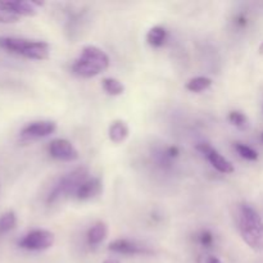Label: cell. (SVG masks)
I'll list each match as a JSON object with an SVG mask.
<instances>
[{"label":"cell","mask_w":263,"mask_h":263,"mask_svg":"<svg viewBox=\"0 0 263 263\" xmlns=\"http://www.w3.org/2000/svg\"><path fill=\"white\" fill-rule=\"evenodd\" d=\"M238 228L241 239L249 248L256 252L263 251V220L252 205L239 207Z\"/></svg>","instance_id":"6da1fadb"},{"label":"cell","mask_w":263,"mask_h":263,"mask_svg":"<svg viewBox=\"0 0 263 263\" xmlns=\"http://www.w3.org/2000/svg\"><path fill=\"white\" fill-rule=\"evenodd\" d=\"M109 67V57L95 45L82 48L79 58L72 64V72L82 79L95 77Z\"/></svg>","instance_id":"7a4b0ae2"},{"label":"cell","mask_w":263,"mask_h":263,"mask_svg":"<svg viewBox=\"0 0 263 263\" xmlns=\"http://www.w3.org/2000/svg\"><path fill=\"white\" fill-rule=\"evenodd\" d=\"M0 49L32 61H46L50 55V45L45 41L0 36Z\"/></svg>","instance_id":"3957f363"},{"label":"cell","mask_w":263,"mask_h":263,"mask_svg":"<svg viewBox=\"0 0 263 263\" xmlns=\"http://www.w3.org/2000/svg\"><path fill=\"white\" fill-rule=\"evenodd\" d=\"M87 175H89V172H87L86 167H79L74 171L69 172L68 175L62 177L49 194L48 199H46L48 204H53L64 195L76 194L82 182L87 180Z\"/></svg>","instance_id":"277c9868"},{"label":"cell","mask_w":263,"mask_h":263,"mask_svg":"<svg viewBox=\"0 0 263 263\" xmlns=\"http://www.w3.org/2000/svg\"><path fill=\"white\" fill-rule=\"evenodd\" d=\"M54 243H55V236L51 231L37 229V230H32L26 234L20 240L18 246L26 251L41 252L51 248Z\"/></svg>","instance_id":"5b68a950"},{"label":"cell","mask_w":263,"mask_h":263,"mask_svg":"<svg viewBox=\"0 0 263 263\" xmlns=\"http://www.w3.org/2000/svg\"><path fill=\"white\" fill-rule=\"evenodd\" d=\"M49 154L57 161L74 162L79 159V151L67 139H54L49 145Z\"/></svg>","instance_id":"8992f818"},{"label":"cell","mask_w":263,"mask_h":263,"mask_svg":"<svg viewBox=\"0 0 263 263\" xmlns=\"http://www.w3.org/2000/svg\"><path fill=\"white\" fill-rule=\"evenodd\" d=\"M197 149L200 152V153L204 154L205 158L210 161V163L212 164L213 168L217 170V171L221 172V174H225V175L233 174L234 170H235L230 161H228L222 154L218 153V152L216 151V149H213L208 143L198 144Z\"/></svg>","instance_id":"52a82bcc"},{"label":"cell","mask_w":263,"mask_h":263,"mask_svg":"<svg viewBox=\"0 0 263 263\" xmlns=\"http://www.w3.org/2000/svg\"><path fill=\"white\" fill-rule=\"evenodd\" d=\"M57 130V123L53 121H36L26 125L21 130V136L26 140L46 138Z\"/></svg>","instance_id":"ba28073f"},{"label":"cell","mask_w":263,"mask_h":263,"mask_svg":"<svg viewBox=\"0 0 263 263\" xmlns=\"http://www.w3.org/2000/svg\"><path fill=\"white\" fill-rule=\"evenodd\" d=\"M108 251L118 254H126V256H135V254H148L152 253L148 247L136 243L128 239H117L108 246Z\"/></svg>","instance_id":"9c48e42d"},{"label":"cell","mask_w":263,"mask_h":263,"mask_svg":"<svg viewBox=\"0 0 263 263\" xmlns=\"http://www.w3.org/2000/svg\"><path fill=\"white\" fill-rule=\"evenodd\" d=\"M102 181L98 177H92V179H87L86 181H84L81 184V186L79 187V190L76 192V198L79 200H90L92 198H95L97 195L100 194L102 192Z\"/></svg>","instance_id":"30bf717a"},{"label":"cell","mask_w":263,"mask_h":263,"mask_svg":"<svg viewBox=\"0 0 263 263\" xmlns=\"http://www.w3.org/2000/svg\"><path fill=\"white\" fill-rule=\"evenodd\" d=\"M8 3L20 17H33L37 14L39 8L44 5V3L32 0H8Z\"/></svg>","instance_id":"8fae6325"},{"label":"cell","mask_w":263,"mask_h":263,"mask_svg":"<svg viewBox=\"0 0 263 263\" xmlns=\"http://www.w3.org/2000/svg\"><path fill=\"white\" fill-rule=\"evenodd\" d=\"M128 126L126 125L125 121L122 120H116L110 123L109 128H108V136L109 140L115 144H121L128 138Z\"/></svg>","instance_id":"7c38bea8"},{"label":"cell","mask_w":263,"mask_h":263,"mask_svg":"<svg viewBox=\"0 0 263 263\" xmlns=\"http://www.w3.org/2000/svg\"><path fill=\"white\" fill-rule=\"evenodd\" d=\"M108 235V226L103 221H98L87 231V243L92 247L99 246L102 241L105 240Z\"/></svg>","instance_id":"4fadbf2b"},{"label":"cell","mask_w":263,"mask_h":263,"mask_svg":"<svg viewBox=\"0 0 263 263\" xmlns=\"http://www.w3.org/2000/svg\"><path fill=\"white\" fill-rule=\"evenodd\" d=\"M167 39L166 28L162 26H154L146 33V43L153 48H161Z\"/></svg>","instance_id":"5bb4252c"},{"label":"cell","mask_w":263,"mask_h":263,"mask_svg":"<svg viewBox=\"0 0 263 263\" xmlns=\"http://www.w3.org/2000/svg\"><path fill=\"white\" fill-rule=\"evenodd\" d=\"M102 86L103 90L108 95H112V97H118V95L123 94V91H125V85L120 80L115 79V77H105V79H103Z\"/></svg>","instance_id":"9a60e30c"},{"label":"cell","mask_w":263,"mask_h":263,"mask_svg":"<svg viewBox=\"0 0 263 263\" xmlns=\"http://www.w3.org/2000/svg\"><path fill=\"white\" fill-rule=\"evenodd\" d=\"M211 86H212V80L210 77L198 76L190 79L186 82V86L185 87H186V90H189L192 92H202L210 89Z\"/></svg>","instance_id":"2e32d148"},{"label":"cell","mask_w":263,"mask_h":263,"mask_svg":"<svg viewBox=\"0 0 263 263\" xmlns=\"http://www.w3.org/2000/svg\"><path fill=\"white\" fill-rule=\"evenodd\" d=\"M20 20L21 17L12 9V8H10L8 0L7 2L0 0V23L9 25V23L20 22Z\"/></svg>","instance_id":"e0dca14e"},{"label":"cell","mask_w":263,"mask_h":263,"mask_svg":"<svg viewBox=\"0 0 263 263\" xmlns=\"http://www.w3.org/2000/svg\"><path fill=\"white\" fill-rule=\"evenodd\" d=\"M17 225V216L13 211L3 213L0 217V234H7L12 231Z\"/></svg>","instance_id":"ac0fdd59"},{"label":"cell","mask_w":263,"mask_h":263,"mask_svg":"<svg viewBox=\"0 0 263 263\" xmlns=\"http://www.w3.org/2000/svg\"><path fill=\"white\" fill-rule=\"evenodd\" d=\"M229 121L233 123L235 127H238L239 130H247L249 127V120L243 112L240 110H233L229 115Z\"/></svg>","instance_id":"d6986e66"},{"label":"cell","mask_w":263,"mask_h":263,"mask_svg":"<svg viewBox=\"0 0 263 263\" xmlns=\"http://www.w3.org/2000/svg\"><path fill=\"white\" fill-rule=\"evenodd\" d=\"M234 148H235V151L238 152V154L243 159H247V161H251V162H254L258 159V153H257L254 149H252L251 146L246 145V144L235 143L234 144Z\"/></svg>","instance_id":"ffe728a7"},{"label":"cell","mask_w":263,"mask_h":263,"mask_svg":"<svg viewBox=\"0 0 263 263\" xmlns=\"http://www.w3.org/2000/svg\"><path fill=\"white\" fill-rule=\"evenodd\" d=\"M199 243L202 244L203 247L212 246V243H213L212 233H211V231H208V230L202 231V233H200V235H199Z\"/></svg>","instance_id":"44dd1931"},{"label":"cell","mask_w":263,"mask_h":263,"mask_svg":"<svg viewBox=\"0 0 263 263\" xmlns=\"http://www.w3.org/2000/svg\"><path fill=\"white\" fill-rule=\"evenodd\" d=\"M166 154H167V157H168V158H175V157L179 156L180 151H179V148H177V146H170V148L167 149Z\"/></svg>","instance_id":"7402d4cb"},{"label":"cell","mask_w":263,"mask_h":263,"mask_svg":"<svg viewBox=\"0 0 263 263\" xmlns=\"http://www.w3.org/2000/svg\"><path fill=\"white\" fill-rule=\"evenodd\" d=\"M207 263H222V262H221L220 259L217 258V257H210V258H208Z\"/></svg>","instance_id":"603a6c76"},{"label":"cell","mask_w":263,"mask_h":263,"mask_svg":"<svg viewBox=\"0 0 263 263\" xmlns=\"http://www.w3.org/2000/svg\"><path fill=\"white\" fill-rule=\"evenodd\" d=\"M103 263H120V262L116 261V259H107V261H104Z\"/></svg>","instance_id":"cb8c5ba5"},{"label":"cell","mask_w":263,"mask_h":263,"mask_svg":"<svg viewBox=\"0 0 263 263\" xmlns=\"http://www.w3.org/2000/svg\"><path fill=\"white\" fill-rule=\"evenodd\" d=\"M258 53L261 54V55H263V43L261 44V45H259V48H258Z\"/></svg>","instance_id":"d4e9b609"},{"label":"cell","mask_w":263,"mask_h":263,"mask_svg":"<svg viewBox=\"0 0 263 263\" xmlns=\"http://www.w3.org/2000/svg\"><path fill=\"white\" fill-rule=\"evenodd\" d=\"M0 194H2V182H0Z\"/></svg>","instance_id":"484cf974"},{"label":"cell","mask_w":263,"mask_h":263,"mask_svg":"<svg viewBox=\"0 0 263 263\" xmlns=\"http://www.w3.org/2000/svg\"><path fill=\"white\" fill-rule=\"evenodd\" d=\"M261 140L263 141V133H262V135H261Z\"/></svg>","instance_id":"4316f807"}]
</instances>
